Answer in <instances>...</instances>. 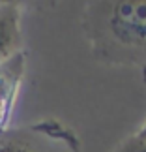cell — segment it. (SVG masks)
I'll use <instances>...</instances> for the list:
<instances>
[{
    "label": "cell",
    "mask_w": 146,
    "mask_h": 152,
    "mask_svg": "<svg viewBox=\"0 0 146 152\" xmlns=\"http://www.w3.org/2000/svg\"><path fill=\"white\" fill-rule=\"evenodd\" d=\"M142 81H144V85H146V64L142 66Z\"/></svg>",
    "instance_id": "cell-10"
},
{
    "label": "cell",
    "mask_w": 146,
    "mask_h": 152,
    "mask_svg": "<svg viewBox=\"0 0 146 152\" xmlns=\"http://www.w3.org/2000/svg\"><path fill=\"white\" fill-rule=\"evenodd\" d=\"M26 0H0V6H25Z\"/></svg>",
    "instance_id": "cell-8"
},
{
    "label": "cell",
    "mask_w": 146,
    "mask_h": 152,
    "mask_svg": "<svg viewBox=\"0 0 146 152\" xmlns=\"http://www.w3.org/2000/svg\"><path fill=\"white\" fill-rule=\"evenodd\" d=\"M26 69V53L17 51L8 60L0 62V133L8 130L23 75Z\"/></svg>",
    "instance_id": "cell-2"
},
{
    "label": "cell",
    "mask_w": 146,
    "mask_h": 152,
    "mask_svg": "<svg viewBox=\"0 0 146 152\" xmlns=\"http://www.w3.org/2000/svg\"><path fill=\"white\" fill-rule=\"evenodd\" d=\"M30 130L36 132V133H45L52 141L64 143L71 152H79V148H81V143H79L77 135L73 133V130H69L68 126H64L62 122H58L54 118H49V120L39 122V124H34V126H30Z\"/></svg>",
    "instance_id": "cell-4"
},
{
    "label": "cell",
    "mask_w": 146,
    "mask_h": 152,
    "mask_svg": "<svg viewBox=\"0 0 146 152\" xmlns=\"http://www.w3.org/2000/svg\"><path fill=\"white\" fill-rule=\"evenodd\" d=\"M0 152H41L28 130H6L0 133Z\"/></svg>",
    "instance_id": "cell-5"
},
{
    "label": "cell",
    "mask_w": 146,
    "mask_h": 152,
    "mask_svg": "<svg viewBox=\"0 0 146 152\" xmlns=\"http://www.w3.org/2000/svg\"><path fill=\"white\" fill-rule=\"evenodd\" d=\"M114 152H146V141H141V139L133 135L131 139L122 143Z\"/></svg>",
    "instance_id": "cell-6"
},
{
    "label": "cell",
    "mask_w": 146,
    "mask_h": 152,
    "mask_svg": "<svg viewBox=\"0 0 146 152\" xmlns=\"http://www.w3.org/2000/svg\"><path fill=\"white\" fill-rule=\"evenodd\" d=\"M135 137H137V139H141V141H146V124H144L141 130L135 133Z\"/></svg>",
    "instance_id": "cell-9"
},
{
    "label": "cell",
    "mask_w": 146,
    "mask_h": 152,
    "mask_svg": "<svg viewBox=\"0 0 146 152\" xmlns=\"http://www.w3.org/2000/svg\"><path fill=\"white\" fill-rule=\"evenodd\" d=\"M21 51V8L0 6V62Z\"/></svg>",
    "instance_id": "cell-3"
},
{
    "label": "cell",
    "mask_w": 146,
    "mask_h": 152,
    "mask_svg": "<svg viewBox=\"0 0 146 152\" xmlns=\"http://www.w3.org/2000/svg\"><path fill=\"white\" fill-rule=\"evenodd\" d=\"M81 25L97 62L146 64V0H86Z\"/></svg>",
    "instance_id": "cell-1"
},
{
    "label": "cell",
    "mask_w": 146,
    "mask_h": 152,
    "mask_svg": "<svg viewBox=\"0 0 146 152\" xmlns=\"http://www.w3.org/2000/svg\"><path fill=\"white\" fill-rule=\"evenodd\" d=\"M60 0H26L28 6H34V8L38 10H43V8H52V6H56Z\"/></svg>",
    "instance_id": "cell-7"
}]
</instances>
